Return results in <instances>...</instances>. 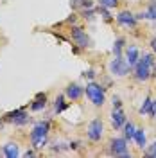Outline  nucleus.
Here are the masks:
<instances>
[{"label": "nucleus", "mask_w": 156, "mask_h": 158, "mask_svg": "<svg viewBox=\"0 0 156 158\" xmlns=\"http://www.w3.org/2000/svg\"><path fill=\"white\" fill-rule=\"evenodd\" d=\"M147 155H149V156H154V158H156V142L153 144V146H151V148H149Z\"/></svg>", "instance_id": "5701e85b"}, {"label": "nucleus", "mask_w": 156, "mask_h": 158, "mask_svg": "<svg viewBox=\"0 0 156 158\" xmlns=\"http://www.w3.org/2000/svg\"><path fill=\"white\" fill-rule=\"evenodd\" d=\"M99 13L102 15V18H104V20H111L109 13H108V7H102V6H101V7H99Z\"/></svg>", "instance_id": "4be33fe9"}, {"label": "nucleus", "mask_w": 156, "mask_h": 158, "mask_svg": "<svg viewBox=\"0 0 156 158\" xmlns=\"http://www.w3.org/2000/svg\"><path fill=\"white\" fill-rule=\"evenodd\" d=\"M70 4H72V7H77L83 4V0H70Z\"/></svg>", "instance_id": "b1692460"}, {"label": "nucleus", "mask_w": 156, "mask_h": 158, "mask_svg": "<svg viewBox=\"0 0 156 158\" xmlns=\"http://www.w3.org/2000/svg\"><path fill=\"white\" fill-rule=\"evenodd\" d=\"M67 108V106H65V99H63V95H59L58 99H56V104H54V110H56V111H63V110Z\"/></svg>", "instance_id": "aec40b11"}, {"label": "nucleus", "mask_w": 156, "mask_h": 158, "mask_svg": "<svg viewBox=\"0 0 156 158\" xmlns=\"http://www.w3.org/2000/svg\"><path fill=\"white\" fill-rule=\"evenodd\" d=\"M124 38H118L117 41H115V45H113V52H115V58H118L120 56V52H122V47H124Z\"/></svg>", "instance_id": "a211bd4d"}, {"label": "nucleus", "mask_w": 156, "mask_h": 158, "mask_svg": "<svg viewBox=\"0 0 156 158\" xmlns=\"http://www.w3.org/2000/svg\"><path fill=\"white\" fill-rule=\"evenodd\" d=\"M4 155L7 158H16L20 155L18 146H16V144H6V146H4Z\"/></svg>", "instance_id": "4468645a"}, {"label": "nucleus", "mask_w": 156, "mask_h": 158, "mask_svg": "<svg viewBox=\"0 0 156 158\" xmlns=\"http://www.w3.org/2000/svg\"><path fill=\"white\" fill-rule=\"evenodd\" d=\"M84 76L90 77V79H93V77H95V72H93V70H88V72H84Z\"/></svg>", "instance_id": "393cba45"}, {"label": "nucleus", "mask_w": 156, "mask_h": 158, "mask_svg": "<svg viewBox=\"0 0 156 158\" xmlns=\"http://www.w3.org/2000/svg\"><path fill=\"white\" fill-rule=\"evenodd\" d=\"M109 149H111V155H115V156H129L126 138H113L109 142Z\"/></svg>", "instance_id": "39448f33"}, {"label": "nucleus", "mask_w": 156, "mask_h": 158, "mask_svg": "<svg viewBox=\"0 0 156 158\" xmlns=\"http://www.w3.org/2000/svg\"><path fill=\"white\" fill-rule=\"evenodd\" d=\"M113 108H120V101L118 99H113Z\"/></svg>", "instance_id": "a878e982"}, {"label": "nucleus", "mask_w": 156, "mask_h": 158, "mask_svg": "<svg viewBox=\"0 0 156 158\" xmlns=\"http://www.w3.org/2000/svg\"><path fill=\"white\" fill-rule=\"evenodd\" d=\"M117 22L120 23V25L135 27V25H137V16H133V15H131V13H127V11H122V13H118Z\"/></svg>", "instance_id": "6e6552de"}, {"label": "nucleus", "mask_w": 156, "mask_h": 158, "mask_svg": "<svg viewBox=\"0 0 156 158\" xmlns=\"http://www.w3.org/2000/svg\"><path fill=\"white\" fill-rule=\"evenodd\" d=\"M111 124H113L115 129H120L124 124H126V117H124V113H122L120 108L113 110V113H111Z\"/></svg>", "instance_id": "1a4fd4ad"}, {"label": "nucleus", "mask_w": 156, "mask_h": 158, "mask_svg": "<svg viewBox=\"0 0 156 158\" xmlns=\"http://www.w3.org/2000/svg\"><path fill=\"white\" fill-rule=\"evenodd\" d=\"M86 95L90 97V101L95 104V106H102L104 104V88L97 85V83H90L86 86Z\"/></svg>", "instance_id": "7ed1b4c3"}, {"label": "nucleus", "mask_w": 156, "mask_h": 158, "mask_svg": "<svg viewBox=\"0 0 156 158\" xmlns=\"http://www.w3.org/2000/svg\"><path fill=\"white\" fill-rule=\"evenodd\" d=\"M137 18H151V20H156V2H151L149 4V9L146 13H140Z\"/></svg>", "instance_id": "2eb2a0df"}, {"label": "nucleus", "mask_w": 156, "mask_h": 158, "mask_svg": "<svg viewBox=\"0 0 156 158\" xmlns=\"http://www.w3.org/2000/svg\"><path fill=\"white\" fill-rule=\"evenodd\" d=\"M126 61H127V65H129V69L131 67H135L138 63V49L135 47V45H129L126 49Z\"/></svg>", "instance_id": "9d476101"}, {"label": "nucleus", "mask_w": 156, "mask_h": 158, "mask_svg": "<svg viewBox=\"0 0 156 158\" xmlns=\"http://www.w3.org/2000/svg\"><path fill=\"white\" fill-rule=\"evenodd\" d=\"M154 65V59H153V56L151 54H144V58L138 61L137 65V79L138 81H147V79L151 77V67Z\"/></svg>", "instance_id": "f03ea898"}, {"label": "nucleus", "mask_w": 156, "mask_h": 158, "mask_svg": "<svg viewBox=\"0 0 156 158\" xmlns=\"http://www.w3.org/2000/svg\"><path fill=\"white\" fill-rule=\"evenodd\" d=\"M99 2H101L102 7H108V9H109V7H115L118 4V0H99Z\"/></svg>", "instance_id": "412c9836"}, {"label": "nucleus", "mask_w": 156, "mask_h": 158, "mask_svg": "<svg viewBox=\"0 0 156 158\" xmlns=\"http://www.w3.org/2000/svg\"><path fill=\"white\" fill-rule=\"evenodd\" d=\"M101 137H102V122H101V118H95L88 126V138L97 142V140H101Z\"/></svg>", "instance_id": "423d86ee"}, {"label": "nucleus", "mask_w": 156, "mask_h": 158, "mask_svg": "<svg viewBox=\"0 0 156 158\" xmlns=\"http://www.w3.org/2000/svg\"><path fill=\"white\" fill-rule=\"evenodd\" d=\"M72 38H74V41L77 43L81 49H86V47H90V38H88L86 34L83 32V29H81V27H74V29H72Z\"/></svg>", "instance_id": "0eeeda50"}, {"label": "nucleus", "mask_w": 156, "mask_h": 158, "mask_svg": "<svg viewBox=\"0 0 156 158\" xmlns=\"http://www.w3.org/2000/svg\"><path fill=\"white\" fill-rule=\"evenodd\" d=\"M151 108H153V101L147 97L146 102H144V104H142V108H140V113H142V115H144V113H151Z\"/></svg>", "instance_id": "6ab92c4d"}, {"label": "nucleus", "mask_w": 156, "mask_h": 158, "mask_svg": "<svg viewBox=\"0 0 156 158\" xmlns=\"http://www.w3.org/2000/svg\"><path fill=\"white\" fill-rule=\"evenodd\" d=\"M109 70H111L115 76L122 77V76H126L127 72H129V65H127L126 59H122L120 56H118V58H115L111 63H109Z\"/></svg>", "instance_id": "20e7f679"}, {"label": "nucleus", "mask_w": 156, "mask_h": 158, "mask_svg": "<svg viewBox=\"0 0 156 158\" xmlns=\"http://www.w3.org/2000/svg\"><path fill=\"white\" fill-rule=\"evenodd\" d=\"M133 138L137 140V144L140 146V148H144V146H146V133H144V129H137Z\"/></svg>", "instance_id": "dca6fc26"}, {"label": "nucleus", "mask_w": 156, "mask_h": 158, "mask_svg": "<svg viewBox=\"0 0 156 158\" xmlns=\"http://www.w3.org/2000/svg\"><path fill=\"white\" fill-rule=\"evenodd\" d=\"M151 47H153V50L156 52V38H153V40H151Z\"/></svg>", "instance_id": "bb28decb"}, {"label": "nucleus", "mask_w": 156, "mask_h": 158, "mask_svg": "<svg viewBox=\"0 0 156 158\" xmlns=\"http://www.w3.org/2000/svg\"><path fill=\"white\" fill-rule=\"evenodd\" d=\"M25 156L29 158V156H34V151H27V153H25Z\"/></svg>", "instance_id": "cd10ccee"}, {"label": "nucleus", "mask_w": 156, "mask_h": 158, "mask_svg": "<svg viewBox=\"0 0 156 158\" xmlns=\"http://www.w3.org/2000/svg\"><path fill=\"white\" fill-rule=\"evenodd\" d=\"M81 95H83V88L79 86V85H68L67 86V97H70L72 101H77V99H81Z\"/></svg>", "instance_id": "9b49d317"}, {"label": "nucleus", "mask_w": 156, "mask_h": 158, "mask_svg": "<svg viewBox=\"0 0 156 158\" xmlns=\"http://www.w3.org/2000/svg\"><path fill=\"white\" fill-rule=\"evenodd\" d=\"M29 120H31V117H29V115H27V113H25L23 110H20L18 113H16V117L13 118L11 122H14L16 126H23V124H27Z\"/></svg>", "instance_id": "ddd939ff"}, {"label": "nucleus", "mask_w": 156, "mask_h": 158, "mask_svg": "<svg viewBox=\"0 0 156 158\" xmlns=\"http://www.w3.org/2000/svg\"><path fill=\"white\" fill-rule=\"evenodd\" d=\"M49 128L50 124L45 120V122H38L34 129H32V133H31V140H32V144H34V148L39 149L45 146V142H47V133H49Z\"/></svg>", "instance_id": "f257e3e1"}, {"label": "nucleus", "mask_w": 156, "mask_h": 158, "mask_svg": "<svg viewBox=\"0 0 156 158\" xmlns=\"http://www.w3.org/2000/svg\"><path fill=\"white\" fill-rule=\"evenodd\" d=\"M45 104H47V95L45 94H38L36 99H34V102L31 104V110L32 111H39V110L45 108Z\"/></svg>", "instance_id": "f8f14e48"}, {"label": "nucleus", "mask_w": 156, "mask_h": 158, "mask_svg": "<svg viewBox=\"0 0 156 158\" xmlns=\"http://www.w3.org/2000/svg\"><path fill=\"white\" fill-rule=\"evenodd\" d=\"M135 131H137V128H135L131 122H129V124H124V137H126V138L131 140V138L135 137Z\"/></svg>", "instance_id": "f3484780"}]
</instances>
